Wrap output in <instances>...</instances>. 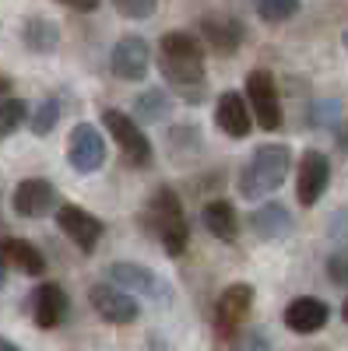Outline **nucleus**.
<instances>
[{"mask_svg": "<svg viewBox=\"0 0 348 351\" xmlns=\"http://www.w3.org/2000/svg\"><path fill=\"white\" fill-rule=\"evenodd\" d=\"M288 169H292V148L288 144H260L240 172V197L260 200L275 193L285 183Z\"/></svg>", "mask_w": 348, "mask_h": 351, "instance_id": "3", "label": "nucleus"}, {"mask_svg": "<svg viewBox=\"0 0 348 351\" xmlns=\"http://www.w3.org/2000/svg\"><path fill=\"white\" fill-rule=\"evenodd\" d=\"M32 316H36V324L43 330L60 327L64 316H67V291L60 285H53V281H43L36 288V295H32Z\"/></svg>", "mask_w": 348, "mask_h": 351, "instance_id": "17", "label": "nucleus"}, {"mask_svg": "<svg viewBox=\"0 0 348 351\" xmlns=\"http://www.w3.org/2000/svg\"><path fill=\"white\" fill-rule=\"evenodd\" d=\"M113 8L120 11L124 18H134V21H141V18H152V14H155L159 0H113Z\"/></svg>", "mask_w": 348, "mask_h": 351, "instance_id": "26", "label": "nucleus"}, {"mask_svg": "<svg viewBox=\"0 0 348 351\" xmlns=\"http://www.w3.org/2000/svg\"><path fill=\"white\" fill-rule=\"evenodd\" d=\"M341 319H345V324H348V299L341 302Z\"/></svg>", "mask_w": 348, "mask_h": 351, "instance_id": "35", "label": "nucleus"}, {"mask_svg": "<svg viewBox=\"0 0 348 351\" xmlns=\"http://www.w3.org/2000/svg\"><path fill=\"white\" fill-rule=\"evenodd\" d=\"M334 144H338L341 155H348V116L334 123Z\"/></svg>", "mask_w": 348, "mask_h": 351, "instance_id": "30", "label": "nucleus"}, {"mask_svg": "<svg viewBox=\"0 0 348 351\" xmlns=\"http://www.w3.org/2000/svg\"><path fill=\"white\" fill-rule=\"evenodd\" d=\"M334 116H338V102H316L310 109V123L324 127V123H334Z\"/></svg>", "mask_w": 348, "mask_h": 351, "instance_id": "29", "label": "nucleus"}, {"mask_svg": "<svg viewBox=\"0 0 348 351\" xmlns=\"http://www.w3.org/2000/svg\"><path fill=\"white\" fill-rule=\"evenodd\" d=\"M327 278L338 288H348V250H334L327 256Z\"/></svg>", "mask_w": 348, "mask_h": 351, "instance_id": "27", "label": "nucleus"}, {"mask_svg": "<svg viewBox=\"0 0 348 351\" xmlns=\"http://www.w3.org/2000/svg\"><path fill=\"white\" fill-rule=\"evenodd\" d=\"M327 236H331L334 250H348V208L334 211V218L327 225Z\"/></svg>", "mask_w": 348, "mask_h": 351, "instance_id": "28", "label": "nucleus"}, {"mask_svg": "<svg viewBox=\"0 0 348 351\" xmlns=\"http://www.w3.org/2000/svg\"><path fill=\"white\" fill-rule=\"evenodd\" d=\"M4 285H8V267L0 263V288H4Z\"/></svg>", "mask_w": 348, "mask_h": 351, "instance_id": "34", "label": "nucleus"}, {"mask_svg": "<svg viewBox=\"0 0 348 351\" xmlns=\"http://www.w3.org/2000/svg\"><path fill=\"white\" fill-rule=\"evenodd\" d=\"M0 225H4V218H0Z\"/></svg>", "mask_w": 348, "mask_h": 351, "instance_id": "37", "label": "nucleus"}, {"mask_svg": "<svg viewBox=\"0 0 348 351\" xmlns=\"http://www.w3.org/2000/svg\"><path fill=\"white\" fill-rule=\"evenodd\" d=\"M109 278H113V285H120V288H127V291H155V288H159L155 271L141 267V263H130V260L113 263Z\"/></svg>", "mask_w": 348, "mask_h": 351, "instance_id": "20", "label": "nucleus"}, {"mask_svg": "<svg viewBox=\"0 0 348 351\" xmlns=\"http://www.w3.org/2000/svg\"><path fill=\"white\" fill-rule=\"evenodd\" d=\"M331 186V158L316 148H306L303 158H299V169H296V197L303 208H313L321 204V197L327 193Z\"/></svg>", "mask_w": 348, "mask_h": 351, "instance_id": "7", "label": "nucleus"}, {"mask_svg": "<svg viewBox=\"0 0 348 351\" xmlns=\"http://www.w3.org/2000/svg\"><path fill=\"white\" fill-rule=\"evenodd\" d=\"M197 28H200V39H205L211 49H218L222 56H232L246 39V28L236 18H200Z\"/></svg>", "mask_w": 348, "mask_h": 351, "instance_id": "16", "label": "nucleus"}, {"mask_svg": "<svg viewBox=\"0 0 348 351\" xmlns=\"http://www.w3.org/2000/svg\"><path fill=\"white\" fill-rule=\"evenodd\" d=\"M246 102H250L253 120L264 130H278L281 127V99H278V84H275L271 71L257 67V71L246 74Z\"/></svg>", "mask_w": 348, "mask_h": 351, "instance_id": "5", "label": "nucleus"}, {"mask_svg": "<svg viewBox=\"0 0 348 351\" xmlns=\"http://www.w3.org/2000/svg\"><path fill=\"white\" fill-rule=\"evenodd\" d=\"M141 225L162 243V250L169 256H180L190 243V225H187V215H183V204L169 186H159L152 193V200L144 204Z\"/></svg>", "mask_w": 348, "mask_h": 351, "instance_id": "2", "label": "nucleus"}, {"mask_svg": "<svg viewBox=\"0 0 348 351\" xmlns=\"http://www.w3.org/2000/svg\"><path fill=\"white\" fill-rule=\"evenodd\" d=\"M56 4H64V8H71V11H95L102 0H56Z\"/></svg>", "mask_w": 348, "mask_h": 351, "instance_id": "31", "label": "nucleus"}, {"mask_svg": "<svg viewBox=\"0 0 348 351\" xmlns=\"http://www.w3.org/2000/svg\"><path fill=\"white\" fill-rule=\"evenodd\" d=\"M250 228H253V236L257 239H285L288 232L296 228V221H292V215H288V208L285 204H278V200H268V204H260V208L250 215Z\"/></svg>", "mask_w": 348, "mask_h": 351, "instance_id": "18", "label": "nucleus"}, {"mask_svg": "<svg viewBox=\"0 0 348 351\" xmlns=\"http://www.w3.org/2000/svg\"><path fill=\"white\" fill-rule=\"evenodd\" d=\"M253 8H257V18L260 21H268V25H281L288 18H296L299 14V0H253Z\"/></svg>", "mask_w": 348, "mask_h": 351, "instance_id": "24", "label": "nucleus"}, {"mask_svg": "<svg viewBox=\"0 0 348 351\" xmlns=\"http://www.w3.org/2000/svg\"><path fill=\"white\" fill-rule=\"evenodd\" d=\"M67 162L74 172L89 176V172H99L106 165V141L102 134L92 127V123H78L71 130V141H67Z\"/></svg>", "mask_w": 348, "mask_h": 351, "instance_id": "10", "label": "nucleus"}, {"mask_svg": "<svg viewBox=\"0 0 348 351\" xmlns=\"http://www.w3.org/2000/svg\"><path fill=\"white\" fill-rule=\"evenodd\" d=\"M0 263L8 271H21V274H46V256L39 253V246H32L28 239H18V236H4L0 239Z\"/></svg>", "mask_w": 348, "mask_h": 351, "instance_id": "15", "label": "nucleus"}, {"mask_svg": "<svg viewBox=\"0 0 348 351\" xmlns=\"http://www.w3.org/2000/svg\"><path fill=\"white\" fill-rule=\"evenodd\" d=\"M250 309H253V288L243 285V281L229 285L218 295V302H215V334H218V341L236 337L243 330V324H246Z\"/></svg>", "mask_w": 348, "mask_h": 351, "instance_id": "6", "label": "nucleus"}, {"mask_svg": "<svg viewBox=\"0 0 348 351\" xmlns=\"http://www.w3.org/2000/svg\"><path fill=\"white\" fill-rule=\"evenodd\" d=\"M169 109H172V102L165 99V92H159V88H148V92L137 95V102H134V112H137L141 123H159V120H165Z\"/></svg>", "mask_w": 348, "mask_h": 351, "instance_id": "22", "label": "nucleus"}, {"mask_svg": "<svg viewBox=\"0 0 348 351\" xmlns=\"http://www.w3.org/2000/svg\"><path fill=\"white\" fill-rule=\"evenodd\" d=\"M56 225H60V232H64V236H67L81 253H95L102 232H106L102 221H99L92 211L78 208V204H60V208H56Z\"/></svg>", "mask_w": 348, "mask_h": 351, "instance_id": "9", "label": "nucleus"}, {"mask_svg": "<svg viewBox=\"0 0 348 351\" xmlns=\"http://www.w3.org/2000/svg\"><path fill=\"white\" fill-rule=\"evenodd\" d=\"M14 348H18L14 341H8V337H0V351H14Z\"/></svg>", "mask_w": 348, "mask_h": 351, "instance_id": "33", "label": "nucleus"}, {"mask_svg": "<svg viewBox=\"0 0 348 351\" xmlns=\"http://www.w3.org/2000/svg\"><path fill=\"white\" fill-rule=\"evenodd\" d=\"M159 71L172 84V92L187 102H200L208 95L205 77V49L190 32H165L159 43Z\"/></svg>", "mask_w": 348, "mask_h": 351, "instance_id": "1", "label": "nucleus"}, {"mask_svg": "<svg viewBox=\"0 0 348 351\" xmlns=\"http://www.w3.org/2000/svg\"><path fill=\"white\" fill-rule=\"evenodd\" d=\"M215 123H218V130L229 134L232 141H243V137L253 130V112H250L246 95H240V92H222V95H218V106H215Z\"/></svg>", "mask_w": 348, "mask_h": 351, "instance_id": "13", "label": "nucleus"}, {"mask_svg": "<svg viewBox=\"0 0 348 351\" xmlns=\"http://www.w3.org/2000/svg\"><path fill=\"white\" fill-rule=\"evenodd\" d=\"M21 43L32 53H53L56 43H60V28H56L49 18H28L21 25Z\"/></svg>", "mask_w": 348, "mask_h": 351, "instance_id": "21", "label": "nucleus"}, {"mask_svg": "<svg viewBox=\"0 0 348 351\" xmlns=\"http://www.w3.org/2000/svg\"><path fill=\"white\" fill-rule=\"evenodd\" d=\"M60 99H43L32 112L25 116V123H28V130H32L36 137H46L53 127H56V120H60Z\"/></svg>", "mask_w": 348, "mask_h": 351, "instance_id": "23", "label": "nucleus"}, {"mask_svg": "<svg viewBox=\"0 0 348 351\" xmlns=\"http://www.w3.org/2000/svg\"><path fill=\"white\" fill-rule=\"evenodd\" d=\"M102 127L113 134L116 148L124 152V158H127L134 169L152 165V158H155L152 141H148V134H144V127H141L137 120H130V116L120 112V109H106V112H102Z\"/></svg>", "mask_w": 348, "mask_h": 351, "instance_id": "4", "label": "nucleus"}, {"mask_svg": "<svg viewBox=\"0 0 348 351\" xmlns=\"http://www.w3.org/2000/svg\"><path fill=\"white\" fill-rule=\"evenodd\" d=\"M341 43H345V49H348V32H345V36H341Z\"/></svg>", "mask_w": 348, "mask_h": 351, "instance_id": "36", "label": "nucleus"}, {"mask_svg": "<svg viewBox=\"0 0 348 351\" xmlns=\"http://www.w3.org/2000/svg\"><path fill=\"white\" fill-rule=\"evenodd\" d=\"M148 64H152V46L141 36H124L109 53V67L120 81H144Z\"/></svg>", "mask_w": 348, "mask_h": 351, "instance_id": "11", "label": "nucleus"}, {"mask_svg": "<svg viewBox=\"0 0 348 351\" xmlns=\"http://www.w3.org/2000/svg\"><path fill=\"white\" fill-rule=\"evenodd\" d=\"M89 302H92V309L106 319V324H116V327L134 324V319L141 316V306L134 299V291H127L120 285H92Z\"/></svg>", "mask_w": 348, "mask_h": 351, "instance_id": "8", "label": "nucleus"}, {"mask_svg": "<svg viewBox=\"0 0 348 351\" xmlns=\"http://www.w3.org/2000/svg\"><path fill=\"white\" fill-rule=\"evenodd\" d=\"M281 319H285V327L292 334H316V330L327 327L331 306L324 299H316V295H299V299H292L285 306Z\"/></svg>", "mask_w": 348, "mask_h": 351, "instance_id": "12", "label": "nucleus"}, {"mask_svg": "<svg viewBox=\"0 0 348 351\" xmlns=\"http://www.w3.org/2000/svg\"><path fill=\"white\" fill-rule=\"evenodd\" d=\"M11 208L21 218H43L56 208V190L49 180H21L11 197Z\"/></svg>", "mask_w": 348, "mask_h": 351, "instance_id": "14", "label": "nucleus"}, {"mask_svg": "<svg viewBox=\"0 0 348 351\" xmlns=\"http://www.w3.org/2000/svg\"><path fill=\"white\" fill-rule=\"evenodd\" d=\"M8 92H11V77H8V74H0V99H4Z\"/></svg>", "mask_w": 348, "mask_h": 351, "instance_id": "32", "label": "nucleus"}, {"mask_svg": "<svg viewBox=\"0 0 348 351\" xmlns=\"http://www.w3.org/2000/svg\"><path fill=\"white\" fill-rule=\"evenodd\" d=\"M200 221H205V228L222 243H236L240 239V215H236V208H232L229 200H208L205 211H200Z\"/></svg>", "mask_w": 348, "mask_h": 351, "instance_id": "19", "label": "nucleus"}, {"mask_svg": "<svg viewBox=\"0 0 348 351\" xmlns=\"http://www.w3.org/2000/svg\"><path fill=\"white\" fill-rule=\"evenodd\" d=\"M25 116H28V102L11 99V95L0 99V141L11 137V134H14V130L25 123Z\"/></svg>", "mask_w": 348, "mask_h": 351, "instance_id": "25", "label": "nucleus"}]
</instances>
